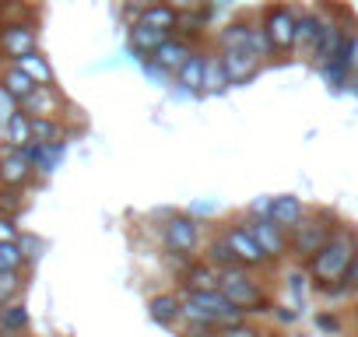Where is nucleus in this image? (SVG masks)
Instances as JSON below:
<instances>
[{
  "mask_svg": "<svg viewBox=\"0 0 358 337\" xmlns=\"http://www.w3.org/2000/svg\"><path fill=\"white\" fill-rule=\"evenodd\" d=\"M0 271H4V264H0Z\"/></svg>",
  "mask_w": 358,
  "mask_h": 337,
  "instance_id": "37998d69",
  "label": "nucleus"
},
{
  "mask_svg": "<svg viewBox=\"0 0 358 337\" xmlns=\"http://www.w3.org/2000/svg\"><path fill=\"white\" fill-rule=\"evenodd\" d=\"M288 281H292V292H295V295H299V292L306 295V281H309L306 274H299V271H292V274H288Z\"/></svg>",
  "mask_w": 358,
  "mask_h": 337,
  "instance_id": "ea45409f",
  "label": "nucleus"
},
{
  "mask_svg": "<svg viewBox=\"0 0 358 337\" xmlns=\"http://www.w3.org/2000/svg\"><path fill=\"white\" fill-rule=\"evenodd\" d=\"M208 264H215L218 271L239 267V260H236V253H232V246H229L225 239H215V243L208 246Z\"/></svg>",
  "mask_w": 358,
  "mask_h": 337,
  "instance_id": "cd10ccee",
  "label": "nucleus"
},
{
  "mask_svg": "<svg viewBox=\"0 0 358 337\" xmlns=\"http://www.w3.org/2000/svg\"><path fill=\"white\" fill-rule=\"evenodd\" d=\"M22 292V271H0V306H11Z\"/></svg>",
  "mask_w": 358,
  "mask_h": 337,
  "instance_id": "c756f323",
  "label": "nucleus"
},
{
  "mask_svg": "<svg viewBox=\"0 0 358 337\" xmlns=\"http://www.w3.org/2000/svg\"><path fill=\"white\" fill-rule=\"evenodd\" d=\"M355 257H358V232L348 229V225H337L334 236L327 239V246L309 260V278L323 292V288H330V285H337V281L348 278Z\"/></svg>",
  "mask_w": 358,
  "mask_h": 337,
  "instance_id": "f257e3e1",
  "label": "nucleus"
},
{
  "mask_svg": "<svg viewBox=\"0 0 358 337\" xmlns=\"http://www.w3.org/2000/svg\"><path fill=\"white\" fill-rule=\"evenodd\" d=\"M355 92H358V88H355Z\"/></svg>",
  "mask_w": 358,
  "mask_h": 337,
  "instance_id": "c03bdc74",
  "label": "nucleus"
},
{
  "mask_svg": "<svg viewBox=\"0 0 358 337\" xmlns=\"http://www.w3.org/2000/svg\"><path fill=\"white\" fill-rule=\"evenodd\" d=\"M250 232L260 243V250L267 253V260H278V257L288 253V232L281 225H274L271 218H253L250 222Z\"/></svg>",
  "mask_w": 358,
  "mask_h": 337,
  "instance_id": "9b49d317",
  "label": "nucleus"
},
{
  "mask_svg": "<svg viewBox=\"0 0 358 337\" xmlns=\"http://www.w3.org/2000/svg\"><path fill=\"white\" fill-rule=\"evenodd\" d=\"M57 109H60V95L53 92V85L50 88H36L22 102V113H29V116H57Z\"/></svg>",
  "mask_w": 358,
  "mask_h": 337,
  "instance_id": "aec40b11",
  "label": "nucleus"
},
{
  "mask_svg": "<svg viewBox=\"0 0 358 337\" xmlns=\"http://www.w3.org/2000/svg\"><path fill=\"white\" fill-rule=\"evenodd\" d=\"M323 15H316V11H306V15H299V29H295V53L299 57H313V50H316V43H320V32H323Z\"/></svg>",
  "mask_w": 358,
  "mask_h": 337,
  "instance_id": "ddd939ff",
  "label": "nucleus"
},
{
  "mask_svg": "<svg viewBox=\"0 0 358 337\" xmlns=\"http://www.w3.org/2000/svg\"><path fill=\"white\" fill-rule=\"evenodd\" d=\"M218 292H222L232 306H239L243 313H267V295H264V288L246 274V267H229V271H222Z\"/></svg>",
  "mask_w": 358,
  "mask_h": 337,
  "instance_id": "7ed1b4c3",
  "label": "nucleus"
},
{
  "mask_svg": "<svg viewBox=\"0 0 358 337\" xmlns=\"http://www.w3.org/2000/svg\"><path fill=\"white\" fill-rule=\"evenodd\" d=\"M25 327H29V309L22 302L0 306V330H4V334H22Z\"/></svg>",
  "mask_w": 358,
  "mask_h": 337,
  "instance_id": "a878e982",
  "label": "nucleus"
},
{
  "mask_svg": "<svg viewBox=\"0 0 358 337\" xmlns=\"http://www.w3.org/2000/svg\"><path fill=\"white\" fill-rule=\"evenodd\" d=\"M218 46L222 50H243V46H250V25L246 22H232L229 29L218 32Z\"/></svg>",
  "mask_w": 358,
  "mask_h": 337,
  "instance_id": "bb28decb",
  "label": "nucleus"
},
{
  "mask_svg": "<svg viewBox=\"0 0 358 337\" xmlns=\"http://www.w3.org/2000/svg\"><path fill=\"white\" fill-rule=\"evenodd\" d=\"M0 88H4V92H8V95H11L18 106H22V102H25V99H29V95L39 88V85H36V81H32V78H29L18 64H11L4 74H0Z\"/></svg>",
  "mask_w": 358,
  "mask_h": 337,
  "instance_id": "f3484780",
  "label": "nucleus"
},
{
  "mask_svg": "<svg viewBox=\"0 0 358 337\" xmlns=\"http://www.w3.org/2000/svg\"><path fill=\"white\" fill-rule=\"evenodd\" d=\"M229 85V78H225V67H222V60H211L208 57V67H204V85H201V92H222Z\"/></svg>",
  "mask_w": 358,
  "mask_h": 337,
  "instance_id": "c85d7f7f",
  "label": "nucleus"
},
{
  "mask_svg": "<svg viewBox=\"0 0 358 337\" xmlns=\"http://www.w3.org/2000/svg\"><path fill=\"white\" fill-rule=\"evenodd\" d=\"M187 306H194L215 327H232V323H243L246 320V313L239 306H232L222 292H187Z\"/></svg>",
  "mask_w": 358,
  "mask_h": 337,
  "instance_id": "20e7f679",
  "label": "nucleus"
},
{
  "mask_svg": "<svg viewBox=\"0 0 358 337\" xmlns=\"http://www.w3.org/2000/svg\"><path fill=\"white\" fill-rule=\"evenodd\" d=\"M225 243L232 246L239 267H264V264H267V253H264L260 243L253 239L250 225H232V229L225 232Z\"/></svg>",
  "mask_w": 358,
  "mask_h": 337,
  "instance_id": "6e6552de",
  "label": "nucleus"
},
{
  "mask_svg": "<svg viewBox=\"0 0 358 337\" xmlns=\"http://www.w3.org/2000/svg\"><path fill=\"white\" fill-rule=\"evenodd\" d=\"M316 327H320L323 334H337V330H341V323H337L334 313H320V316H316Z\"/></svg>",
  "mask_w": 358,
  "mask_h": 337,
  "instance_id": "e433bc0d",
  "label": "nucleus"
},
{
  "mask_svg": "<svg viewBox=\"0 0 358 337\" xmlns=\"http://www.w3.org/2000/svg\"><path fill=\"white\" fill-rule=\"evenodd\" d=\"M204 67H208V53L194 50V53H190V60L176 71V81L183 85L187 92H201V85H204Z\"/></svg>",
  "mask_w": 358,
  "mask_h": 337,
  "instance_id": "6ab92c4d",
  "label": "nucleus"
},
{
  "mask_svg": "<svg viewBox=\"0 0 358 337\" xmlns=\"http://www.w3.org/2000/svg\"><path fill=\"white\" fill-rule=\"evenodd\" d=\"M190 53H194V50H190L183 39H169V43H165L155 57H148V60H151L155 67H162L165 74H176L179 67H183V64L190 60Z\"/></svg>",
  "mask_w": 358,
  "mask_h": 337,
  "instance_id": "2eb2a0df",
  "label": "nucleus"
},
{
  "mask_svg": "<svg viewBox=\"0 0 358 337\" xmlns=\"http://www.w3.org/2000/svg\"><path fill=\"white\" fill-rule=\"evenodd\" d=\"M18 246H22V253H25V264H29V260H39L43 243H39L36 236H18Z\"/></svg>",
  "mask_w": 358,
  "mask_h": 337,
  "instance_id": "473e14b6",
  "label": "nucleus"
},
{
  "mask_svg": "<svg viewBox=\"0 0 358 337\" xmlns=\"http://www.w3.org/2000/svg\"><path fill=\"white\" fill-rule=\"evenodd\" d=\"M295 29H299V15L285 4L271 8L264 15V32L271 43V53H292L295 50Z\"/></svg>",
  "mask_w": 358,
  "mask_h": 337,
  "instance_id": "39448f33",
  "label": "nucleus"
},
{
  "mask_svg": "<svg viewBox=\"0 0 358 337\" xmlns=\"http://www.w3.org/2000/svg\"><path fill=\"white\" fill-rule=\"evenodd\" d=\"M32 141L36 144H60L64 141V127L57 116H32Z\"/></svg>",
  "mask_w": 358,
  "mask_h": 337,
  "instance_id": "393cba45",
  "label": "nucleus"
},
{
  "mask_svg": "<svg viewBox=\"0 0 358 337\" xmlns=\"http://www.w3.org/2000/svg\"><path fill=\"white\" fill-rule=\"evenodd\" d=\"M341 36H344V32H341V29H337L334 22H323V32H320V43H316V50H313V57H309V60H313L316 67H323V64H327V60L334 57V50H337V43H341Z\"/></svg>",
  "mask_w": 358,
  "mask_h": 337,
  "instance_id": "b1692460",
  "label": "nucleus"
},
{
  "mask_svg": "<svg viewBox=\"0 0 358 337\" xmlns=\"http://www.w3.org/2000/svg\"><path fill=\"white\" fill-rule=\"evenodd\" d=\"M197 239H201V225L190 215H172L162 229V243L176 257H190L197 250Z\"/></svg>",
  "mask_w": 358,
  "mask_h": 337,
  "instance_id": "423d86ee",
  "label": "nucleus"
},
{
  "mask_svg": "<svg viewBox=\"0 0 358 337\" xmlns=\"http://www.w3.org/2000/svg\"><path fill=\"white\" fill-rule=\"evenodd\" d=\"M222 67H225V78H229V85H246L257 71H260V57L250 50V46H243V50H222Z\"/></svg>",
  "mask_w": 358,
  "mask_h": 337,
  "instance_id": "9d476101",
  "label": "nucleus"
},
{
  "mask_svg": "<svg viewBox=\"0 0 358 337\" xmlns=\"http://www.w3.org/2000/svg\"><path fill=\"white\" fill-rule=\"evenodd\" d=\"M169 39H176L169 29H151V25H141V22H134V25H130V50H134L141 60L155 57Z\"/></svg>",
  "mask_w": 358,
  "mask_h": 337,
  "instance_id": "f8f14e48",
  "label": "nucleus"
},
{
  "mask_svg": "<svg viewBox=\"0 0 358 337\" xmlns=\"http://www.w3.org/2000/svg\"><path fill=\"white\" fill-rule=\"evenodd\" d=\"M18 225H15V218H4L0 215V243H18Z\"/></svg>",
  "mask_w": 358,
  "mask_h": 337,
  "instance_id": "c9c22d12",
  "label": "nucleus"
},
{
  "mask_svg": "<svg viewBox=\"0 0 358 337\" xmlns=\"http://www.w3.org/2000/svg\"><path fill=\"white\" fill-rule=\"evenodd\" d=\"M334 215L330 211H313V215H306L292 232H288V250L299 257V260H313L323 246H327V239L334 236Z\"/></svg>",
  "mask_w": 358,
  "mask_h": 337,
  "instance_id": "f03ea898",
  "label": "nucleus"
},
{
  "mask_svg": "<svg viewBox=\"0 0 358 337\" xmlns=\"http://www.w3.org/2000/svg\"><path fill=\"white\" fill-rule=\"evenodd\" d=\"M15 113H18V102H15V99L4 92V88H0V127H4V123H8Z\"/></svg>",
  "mask_w": 358,
  "mask_h": 337,
  "instance_id": "f704fd0d",
  "label": "nucleus"
},
{
  "mask_svg": "<svg viewBox=\"0 0 358 337\" xmlns=\"http://www.w3.org/2000/svg\"><path fill=\"white\" fill-rule=\"evenodd\" d=\"M0 130H4L8 148H18V151H22V148H29V144H32V116H29V113H22V109H18L4 127H0Z\"/></svg>",
  "mask_w": 358,
  "mask_h": 337,
  "instance_id": "a211bd4d",
  "label": "nucleus"
},
{
  "mask_svg": "<svg viewBox=\"0 0 358 337\" xmlns=\"http://www.w3.org/2000/svg\"><path fill=\"white\" fill-rule=\"evenodd\" d=\"M218 337H260V330H253L246 320L243 323H232V327H222V334Z\"/></svg>",
  "mask_w": 358,
  "mask_h": 337,
  "instance_id": "72a5a7b5",
  "label": "nucleus"
},
{
  "mask_svg": "<svg viewBox=\"0 0 358 337\" xmlns=\"http://www.w3.org/2000/svg\"><path fill=\"white\" fill-rule=\"evenodd\" d=\"M250 50L264 60L267 53H271V43H267V32H264V22L260 25H250Z\"/></svg>",
  "mask_w": 358,
  "mask_h": 337,
  "instance_id": "2f4dec72",
  "label": "nucleus"
},
{
  "mask_svg": "<svg viewBox=\"0 0 358 337\" xmlns=\"http://www.w3.org/2000/svg\"><path fill=\"white\" fill-rule=\"evenodd\" d=\"M18 67H22V71H25L39 88H50V85H53V67H50V60H46L39 50H36V53H29V57H22V60H18Z\"/></svg>",
  "mask_w": 358,
  "mask_h": 337,
  "instance_id": "5701e85b",
  "label": "nucleus"
},
{
  "mask_svg": "<svg viewBox=\"0 0 358 337\" xmlns=\"http://www.w3.org/2000/svg\"><path fill=\"white\" fill-rule=\"evenodd\" d=\"M351 74H358V36L351 43Z\"/></svg>",
  "mask_w": 358,
  "mask_h": 337,
  "instance_id": "a19ab883",
  "label": "nucleus"
},
{
  "mask_svg": "<svg viewBox=\"0 0 358 337\" xmlns=\"http://www.w3.org/2000/svg\"><path fill=\"white\" fill-rule=\"evenodd\" d=\"M306 218V204L292 194H281V197H271V222L281 225L285 232H292L299 222Z\"/></svg>",
  "mask_w": 358,
  "mask_h": 337,
  "instance_id": "4468645a",
  "label": "nucleus"
},
{
  "mask_svg": "<svg viewBox=\"0 0 358 337\" xmlns=\"http://www.w3.org/2000/svg\"><path fill=\"white\" fill-rule=\"evenodd\" d=\"M22 211V194L11 190V187H0V215L4 218H15Z\"/></svg>",
  "mask_w": 358,
  "mask_h": 337,
  "instance_id": "7c9ffc66",
  "label": "nucleus"
},
{
  "mask_svg": "<svg viewBox=\"0 0 358 337\" xmlns=\"http://www.w3.org/2000/svg\"><path fill=\"white\" fill-rule=\"evenodd\" d=\"M32 173H36V168L25 158V151H18V148H4V151H0V187L22 190L32 180Z\"/></svg>",
  "mask_w": 358,
  "mask_h": 337,
  "instance_id": "1a4fd4ad",
  "label": "nucleus"
},
{
  "mask_svg": "<svg viewBox=\"0 0 358 337\" xmlns=\"http://www.w3.org/2000/svg\"><path fill=\"white\" fill-rule=\"evenodd\" d=\"M183 285H187V292H218L222 271L215 264H190L183 274Z\"/></svg>",
  "mask_w": 358,
  "mask_h": 337,
  "instance_id": "dca6fc26",
  "label": "nucleus"
},
{
  "mask_svg": "<svg viewBox=\"0 0 358 337\" xmlns=\"http://www.w3.org/2000/svg\"><path fill=\"white\" fill-rule=\"evenodd\" d=\"M0 53L8 60H22L29 53H36V29L29 22H4L0 25Z\"/></svg>",
  "mask_w": 358,
  "mask_h": 337,
  "instance_id": "0eeeda50",
  "label": "nucleus"
},
{
  "mask_svg": "<svg viewBox=\"0 0 358 337\" xmlns=\"http://www.w3.org/2000/svg\"><path fill=\"white\" fill-rule=\"evenodd\" d=\"M120 4L141 15V11H148V8H155V4H162V0H120Z\"/></svg>",
  "mask_w": 358,
  "mask_h": 337,
  "instance_id": "4c0bfd02",
  "label": "nucleus"
},
{
  "mask_svg": "<svg viewBox=\"0 0 358 337\" xmlns=\"http://www.w3.org/2000/svg\"><path fill=\"white\" fill-rule=\"evenodd\" d=\"M179 15L172 4H155V8H148V11H141L137 15V22L141 25H151V29H169V32H176V25H179Z\"/></svg>",
  "mask_w": 358,
  "mask_h": 337,
  "instance_id": "4be33fe9",
  "label": "nucleus"
},
{
  "mask_svg": "<svg viewBox=\"0 0 358 337\" xmlns=\"http://www.w3.org/2000/svg\"><path fill=\"white\" fill-rule=\"evenodd\" d=\"M344 285H348V295H358V257H355V264H351V271H348Z\"/></svg>",
  "mask_w": 358,
  "mask_h": 337,
  "instance_id": "58836bf2",
  "label": "nucleus"
},
{
  "mask_svg": "<svg viewBox=\"0 0 358 337\" xmlns=\"http://www.w3.org/2000/svg\"><path fill=\"white\" fill-rule=\"evenodd\" d=\"M278 316H281L285 323H292V320H295V313H292V309H278Z\"/></svg>",
  "mask_w": 358,
  "mask_h": 337,
  "instance_id": "79ce46f5",
  "label": "nucleus"
},
{
  "mask_svg": "<svg viewBox=\"0 0 358 337\" xmlns=\"http://www.w3.org/2000/svg\"><path fill=\"white\" fill-rule=\"evenodd\" d=\"M148 313H151V320H155V323L172 327L179 316H183V302H179L176 295H155V299L148 302Z\"/></svg>",
  "mask_w": 358,
  "mask_h": 337,
  "instance_id": "412c9836",
  "label": "nucleus"
}]
</instances>
